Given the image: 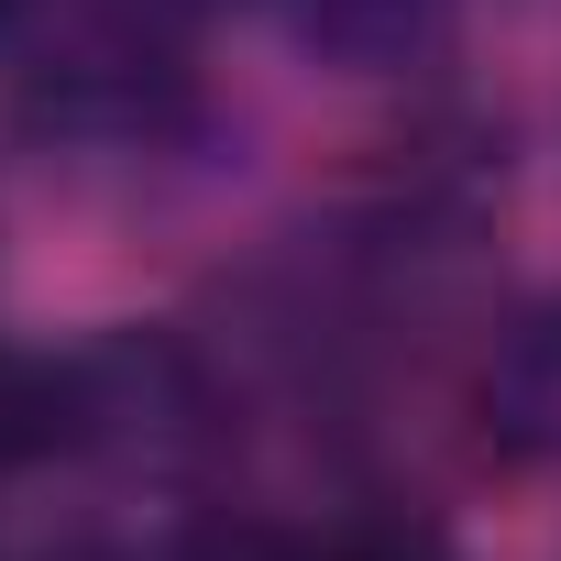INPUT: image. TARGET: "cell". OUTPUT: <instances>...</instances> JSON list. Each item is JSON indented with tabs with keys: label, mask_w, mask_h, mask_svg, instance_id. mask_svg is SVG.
<instances>
[{
	"label": "cell",
	"mask_w": 561,
	"mask_h": 561,
	"mask_svg": "<svg viewBox=\"0 0 561 561\" xmlns=\"http://www.w3.org/2000/svg\"><path fill=\"white\" fill-rule=\"evenodd\" d=\"M287 561H440V528L419 506H386V495H353L331 506L320 528L287 539Z\"/></svg>",
	"instance_id": "obj_1"
},
{
	"label": "cell",
	"mask_w": 561,
	"mask_h": 561,
	"mask_svg": "<svg viewBox=\"0 0 561 561\" xmlns=\"http://www.w3.org/2000/svg\"><path fill=\"white\" fill-rule=\"evenodd\" d=\"M34 451H67V364L0 353V473Z\"/></svg>",
	"instance_id": "obj_2"
},
{
	"label": "cell",
	"mask_w": 561,
	"mask_h": 561,
	"mask_svg": "<svg viewBox=\"0 0 561 561\" xmlns=\"http://www.w3.org/2000/svg\"><path fill=\"white\" fill-rule=\"evenodd\" d=\"M12 12H23V0H0V23H12Z\"/></svg>",
	"instance_id": "obj_3"
}]
</instances>
